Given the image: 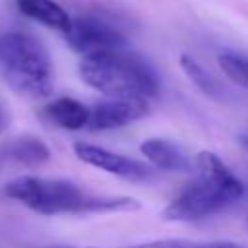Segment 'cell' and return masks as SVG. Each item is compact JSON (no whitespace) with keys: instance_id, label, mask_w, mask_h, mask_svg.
I'll list each match as a JSON object with an SVG mask.
<instances>
[{"instance_id":"6da1fadb","label":"cell","mask_w":248,"mask_h":248,"mask_svg":"<svg viewBox=\"0 0 248 248\" xmlns=\"http://www.w3.org/2000/svg\"><path fill=\"white\" fill-rule=\"evenodd\" d=\"M192 180L163 209V219L180 223L200 221L231 207L244 194L242 180L211 151H200L192 159Z\"/></svg>"},{"instance_id":"7a4b0ae2","label":"cell","mask_w":248,"mask_h":248,"mask_svg":"<svg viewBox=\"0 0 248 248\" xmlns=\"http://www.w3.org/2000/svg\"><path fill=\"white\" fill-rule=\"evenodd\" d=\"M4 194L25 207L43 215H85V213H114L136 211L140 202L130 196H101L79 188L72 180L43 178L33 174L16 176L4 186Z\"/></svg>"},{"instance_id":"3957f363","label":"cell","mask_w":248,"mask_h":248,"mask_svg":"<svg viewBox=\"0 0 248 248\" xmlns=\"http://www.w3.org/2000/svg\"><path fill=\"white\" fill-rule=\"evenodd\" d=\"M79 76L89 87L114 99H141L149 103L159 93L155 70L126 48L83 56Z\"/></svg>"},{"instance_id":"277c9868","label":"cell","mask_w":248,"mask_h":248,"mask_svg":"<svg viewBox=\"0 0 248 248\" xmlns=\"http://www.w3.org/2000/svg\"><path fill=\"white\" fill-rule=\"evenodd\" d=\"M0 74L14 91L27 97H46L54 87L48 50L37 37L23 31L0 35Z\"/></svg>"},{"instance_id":"5b68a950","label":"cell","mask_w":248,"mask_h":248,"mask_svg":"<svg viewBox=\"0 0 248 248\" xmlns=\"http://www.w3.org/2000/svg\"><path fill=\"white\" fill-rule=\"evenodd\" d=\"M68 45L81 56L120 50L126 46V37L114 29L110 23L97 17H76L70 21L68 31L64 33Z\"/></svg>"},{"instance_id":"8992f818","label":"cell","mask_w":248,"mask_h":248,"mask_svg":"<svg viewBox=\"0 0 248 248\" xmlns=\"http://www.w3.org/2000/svg\"><path fill=\"white\" fill-rule=\"evenodd\" d=\"M74 153L79 161H83L85 165H91L95 169H101L108 174H114L118 178L124 180H134V182H141L147 180L153 174V169L138 159L114 153L110 149H105L101 145L95 143H87V141H76L74 143Z\"/></svg>"},{"instance_id":"52a82bcc","label":"cell","mask_w":248,"mask_h":248,"mask_svg":"<svg viewBox=\"0 0 248 248\" xmlns=\"http://www.w3.org/2000/svg\"><path fill=\"white\" fill-rule=\"evenodd\" d=\"M149 112V103L141 99H114L107 97L105 101L89 107V116L85 128L91 132H105L122 128L138 118H143Z\"/></svg>"},{"instance_id":"ba28073f","label":"cell","mask_w":248,"mask_h":248,"mask_svg":"<svg viewBox=\"0 0 248 248\" xmlns=\"http://www.w3.org/2000/svg\"><path fill=\"white\" fill-rule=\"evenodd\" d=\"M141 155L147 159L151 169H161L169 172H188L192 170V159L182 151V147L170 140L149 138L140 145Z\"/></svg>"},{"instance_id":"9c48e42d","label":"cell","mask_w":248,"mask_h":248,"mask_svg":"<svg viewBox=\"0 0 248 248\" xmlns=\"http://www.w3.org/2000/svg\"><path fill=\"white\" fill-rule=\"evenodd\" d=\"M46 118L64 130H81L87 124L89 107L72 97H58L45 107Z\"/></svg>"},{"instance_id":"30bf717a","label":"cell","mask_w":248,"mask_h":248,"mask_svg":"<svg viewBox=\"0 0 248 248\" xmlns=\"http://www.w3.org/2000/svg\"><path fill=\"white\" fill-rule=\"evenodd\" d=\"M16 2H17V8L23 16H27V17H31V19H35V21H39L50 29H56L62 33L68 31L72 17L54 0H16Z\"/></svg>"},{"instance_id":"8fae6325","label":"cell","mask_w":248,"mask_h":248,"mask_svg":"<svg viewBox=\"0 0 248 248\" xmlns=\"http://www.w3.org/2000/svg\"><path fill=\"white\" fill-rule=\"evenodd\" d=\"M8 157L23 167H41L50 159V149L48 145L33 136H23L17 138L16 141L10 143L8 147Z\"/></svg>"},{"instance_id":"7c38bea8","label":"cell","mask_w":248,"mask_h":248,"mask_svg":"<svg viewBox=\"0 0 248 248\" xmlns=\"http://www.w3.org/2000/svg\"><path fill=\"white\" fill-rule=\"evenodd\" d=\"M180 68H182V72L188 76V79L203 93V95H207V97H211V99H221L223 97V93H225V89L221 87V83L213 78V74L205 68V66H202L194 56H190V54H180Z\"/></svg>"},{"instance_id":"4fadbf2b","label":"cell","mask_w":248,"mask_h":248,"mask_svg":"<svg viewBox=\"0 0 248 248\" xmlns=\"http://www.w3.org/2000/svg\"><path fill=\"white\" fill-rule=\"evenodd\" d=\"M223 74L240 87L248 89V56L238 52H221L217 56Z\"/></svg>"},{"instance_id":"5bb4252c","label":"cell","mask_w":248,"mask_h":248,"mask_svg":"<svg viewBox=\"0 0 248 248\" xmlns=\"http://www.w3.org/2000/svg\"><path fill=\"white\" fill-rule=\"evenodd\" d=\"M157 248H248L244 244L238 242H231V240H184V238H167V240H159Z\"/></svg>"},{"instance_id":"9a60e30c","label":"cell","mask_w":248,"mask_h":248,"mask_svg":"<svg viewBox=\"0 0 248 248\" xmlns=\"http://www.w3.org/2000/svg\"><path fill=\"white\" fill-rule=\"evenodd\" d=\"M8 122H10V114H8L6 107H4V103L0 101V134L8 128Z\"/></svg>"},{"instance_id":"2e32d148","label":"cell","mask_w":248,"mask_h":248,"mask_svg":"<svg viewBox=\"0 0 248 248\" xmlns=\"http://www.w3.org/2000/svg\"><path fill=\"white\" fill-rule=\"evenodd\" d=\"M43 248H95V246H43Z\"/></svg>"},{"instance_id":"e0dca14e","label":"cell","mask_w":248,"mask_h":248,"mask_svg":"<svg viewBox=\"0 0 248 248\" xmlns=\"http://www.w3.org/2000/svg\"><path fill=\"white\" fill-rule=\"evenodd\" d=\"M246 227H248V221H246Z\"/></svg>"}]
</instances>
